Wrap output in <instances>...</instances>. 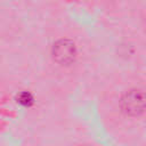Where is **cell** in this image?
<instances>
[{"label": "cell", "mask_w": 146, "mask_h": 146, "mask_svg": "<svg viewBox=\"0 0 146 146\" xmlns=\"http://www.w3.org/2000/svg\"><path fill=\"white\" fill-rule=\"evenodd\" d=\"M50 56L58 66L70 67L72 66L79 56L78 47L71 38H59L55 40L51 44Z\"/></svg>", "instance_id": "6da1fadb"}, {"label": "cell", "mask_w": 146, "mask_h": 146, "mask_svg": "<svg viewBox=\"0 0 146 146\" xmlns=\"http://www.w3.org/2000/svg\"><path fill=\"white\" fill-rule=\"evenodd\" d=\"M119 106L127 116H140L146 112V92L139 88H130L121 95Z\"/></svg>", "instance_id": "7a4b0ae2"}]
</instances>
